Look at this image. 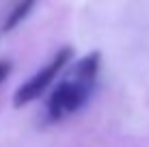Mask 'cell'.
<instances>
[{"label":"cell","mask_w":149,"mask_h":147,"mask_svg":"<svg viewBox=\"0 0 149 147\" xmlns=\"http://www.w3.org/2000/svg\"><path fill=\"white\" fill-rule=\"evenodd\" d=\"M100 63H102V52L93 50L71 67L67 78H63V82L50 93L48 106H45L48 121H61L69 117L89 102L97 84Z\"/></svg>","instance_id":"obj_1"},{"label":"cell","mask_w":149,"mask_h":147,"mask_svg":"<svg viewBox=\"0 0 149 147\" xmlns=\"http://www.w3.org/2000/svg\"><path fill=\"white\" fill-rule=\"evenodd\" d=\"M71 56H74V50H71L69 45H63L61 50H56V54L37 74L30 76L28 80H24V82L19 84V89L15 91V95H13V106L15 108H22V106H26L30 102H35L37 98H41V95L48 91V87L54 82V78L63 72V67L71 61Z\"/></svg>","instance_id":"obj_2"},{"label":"cell","mask_w":149,"mask_h":147,"mask_svg":"<svg viewBox=\"0 0 149 147\" xmlns=\"http://www.w3.org/2000/svg\"><path fill=\"white\" fill-rule=\"evenodd\" d=\"M35 4H37V0H17V4L7 13V20H4L2 26H0V35H9L11 30H15L30 13H33Z\"/></svg>","instance_id":"obj_3"},{"label":"cell","mask_w":149,"mask_h":147,"mask_svg":"<svg viewBox=\"0 0 149 147\" xmlns=\"http://www.w3.org/2000/svg\"><path fill=\"white\" fill-rule=\"evenodd\" d=\"M11 69H13V63H11V61H0V84L9 78Z\"/></svg>","instance_id":"obj_4"}]
</instances>
